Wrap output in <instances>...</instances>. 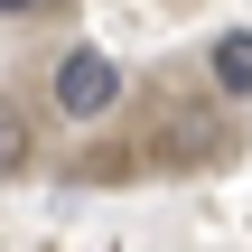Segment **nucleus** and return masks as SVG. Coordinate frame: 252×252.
I'll return each instance as SVG.
<instances>
[{"label":"nucleus","mask_w":252,"mask_h":252,"mask_svg":"<svg viewBox=\"0 0 252 252\" xmlns=\"http://www.w3.org/2000/svg\"><path fill=\"white\" fill-rule=\"evenodd\" d=\"M206 75H215V94H252V28H224L215 47H206Z\"/></svg>","instance_id":"nucleus-3"},{"label":"nucleus","mask_w":252,"mask_h":252,"mask_svg":"<svg viewBox=\"0 0 252 252\" xmlns=\"http://www.w3.org/2000/svg\"><path fill=\"white\" fill-rule=\"evenodd\" d=\"M47 94H56V112H65V122H103V112L122 103V65H112L103 47H65V56H56V75H47Z\"/></svg>","instance_id":"nucleus-1"},{"label":"nucleus","mask_w":252,"mask_h":252,"mask_svg":"<svg viewBox=\"0 0 252 252\" xmlns=\"http://www.w3.org/2000/svg\"><path fill=\"white\" fill-rule=\"evenodd\" d=\"M28 159H37V140H28V112H19V103L0 94V178H19Z\"/></svg>","instance_id":"nucleus-4"},{"label":"nucleus","mask_w":252,"mask_h":252,"mask_svg":"<svg viewBox=\"0 0 252 252\" xmlns=\"http://www.w3.org/2000/svg\"><path fill=\"white\" fill-rule=\"evenodd\" d=\"M28 9H47V0H0V19H28Z\"/></svg>","instance_id":"nucleus-5"},{"label":"nucleus","mask_w":252,"mask_h":252,"mask_svg":"<svg viewBox=\"0 0 252 252\" xmlns=\"http://www.w3.org/2000/svg\"><path fill=\"white\" fill-rule=\"evenodd\" d=\"M224 150V112H206V103H178L168 122H159V140H150V159H215Z\"/></svg>","instance_id":"nucleus-2"}]
</instances>
